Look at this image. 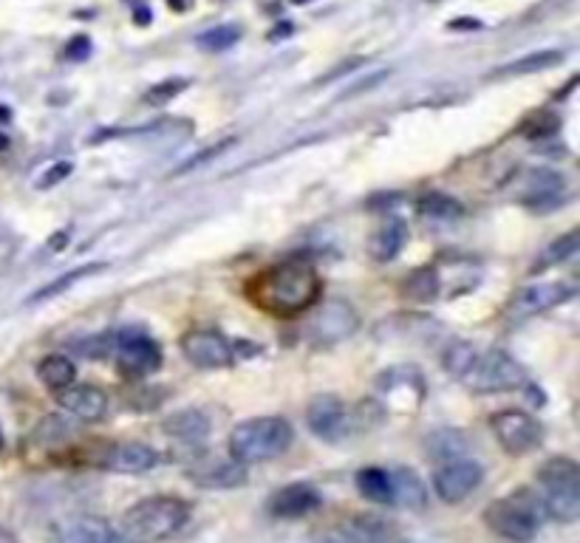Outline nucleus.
<instances>
[{
    "label": "nucleus",
    "instance_id": "bb28decb",
    "mask_svg": "<svg viewBox=\"0 0 580 543\" xmlns=\"http://www.w3.org/2000/svg\"><path fill=\"white\" fill-rule=\"evenodd\" d=\"M402 295L411 297V300H433V297L439 295V278H436V272L433 269H414L405 283H402Z\"/></svg>",
    "mask_w": 580,
    "mask_h": 543
},
{
    "label": "nucleus",
    "instance_id": "c85d7f7f",
    "mask_svg": "<svg viewBox=\"0 0 580 543\" xmlns=\"http://www.w3.org/2000/svg\"><path fill=\"white\" fill-rule=\"evenodd\" d=\"M428 450H431V459L436 461L459 459L464 453V439L456 430H436L428 439Z\"/></svg>",
    "mask_w": 580,
    "mask_h": 543
},
{
    "label": "nucleus",
    "instance_id": "ddd939ff",
    "mask_svg": "<svg viewBox=\"0 0 580 543\" xmlns=\"http://www.w3.org/2000/svg\"><path fill=\"white\" fill-rule=\"evenodd\" d=\"M569 297H572V286H566V283H532V286H524L513 295L510 317L513 320H527V317H535V314L561 306Z\"/></svg>",
    "mask_w": 580,
    "mask_h": 543
},
{
    "label": "nucleus",
    "instance_id": "e433bc0d",
    "mask_svg": "<svg viewBox=\"0 0 580 543\" xmlns=\"http://www.w3.org/2000/svg\"><path fill=\"white\" fill-rule=\"evenodd\" d=\"M68 173H71V165H57L54 170H51L49 176L43 179V187H51V184H57L60 179H66Z\"/></svg>",
    "mask_w": 580,
    "mask_h": 543
},
{
    "label": "nucleus",
    "instance_id": "6ab92c4d",
    "mask_svg": "<svg viewBox=\"0 0 580 543\" xmlns=\"http://www.w3.org/2000/svg\"><path fill=\"white\" fill-rule=\"evenodd\" d=\"M116 532L97 515H74L54 527V543H108Z\"/></svg>",
    "mask_w": 580,
    "mask_h": 543
},
{
    "label": "nucleus",
    "instance_id": "412c9836",
    "mask_svg": "<svg viewBox=\"0 0 580 543\" xmlns=\"http://www.w3.org/2000/svg\"><path fill=\"white\" fill-rule=\"evenodd\" d=\"M388 476H391V504H397L402 510H422L428 504L425 484L411 467H399Z\"/></svg>",
    "mask_w": 580,
    "mask_h": 543
},
{
    "label": "nucleus",
    "instance_id": "ea45409f",
    "mask_svg": "<svg viewBox=\"0 0 580 543\" xmlns=\"http://www.w3.org/2000/svg\"><path fill=\"white\" fill-rule=\"evenodd\" d=\"M136 23H139V26H148V23H150L148 9H136Z\"/></svg>",
    "mask_w": 580,
    "mask_h": 543
},
{
    "label": "nucleus",
    "instance_id": "6e6552de",
    "mask_svg": "<svg viewBox=\"0 0 580 543\" xmlns=\"http://www.w3.org/2000/svg\"><path fill=\"white\" fill-rule=\"evenodd\" d=\"M484 478V467L479 461L467 459V456H459V459L445 461L436 476H433V490L436 495L445 501V504H459L470 493H476Z\"/></svg>",
    "mask_w": 580,
    "mask_h": 543
},
{
    "label": "nucleus",
    "instance_id": "1a4fd4ad",
    "mask_svg": "<svg viewBox=\"0 0 580 543\" xmlns=\"http://www.w3.org/2000/svg\"><path fill=\"white\" fill-rule=\"evenodd\" d=\"M306 425L323 442H343L346 436L354 433V428H351V413L332 394H317L309 402V408H306Z\"/></svg>",
    "mask_w": 580,
    "mask_h": 543
},
{
    "label": "nucleus",
    "instance_id": "423d86ee",
    "mask_svg": "<svg viewBox=\"0 0 580 543\" xmlns=\"http://www.w3.org/2000/svg\"><path fill=\"white\" fill-rule=\"evenodd\" d=\"M484 524L496 532L498 538L513 543H530L538 535V510L524 493L498 498L484 510Z\"/></svg>",
    "mask_w": 580,
    "mask_h": 543
},
{
    "label": "nucleus",
    "instance_id": "79ce46f5",
    "mask_svg": "<svg viewBox=\"0 0 580 543\" xmlns=\"http://www.w3.org/2000/svg\"><path fill=\"white\" fill-rule=\"evenodd\" d=\"M0 119H9V111H6V108H0Z\"/></svg>",
    "mask_w": 580,
    "mask_h": 543
},
{
    "label": "nucleus",
    "instance_id": "c03bdc74",
    "mask_svg": "<svg viewBox=\"0 0 580 543\" xmlns=\"http://www.w3.org/2000/svg\"><path fill=\"white\" fill-rule=\"evenodd\" d=\"M0 450H3V433H0Z\"/></svg>",
    "mask_w": 580,
    "mask_h": 543
},
{
    "label": "nucleus",
    "instance_id": "4be33fe9",
    "mask_svg": "<svg viewBox=\"0 0 580 543\" xmlns=\"http://www.w3.org/2000/svg\"><path fill=\"white\" fill-rule=\"evenodd\" d=\"M165 433L184 445H201L210 436V419H207V413L196 411V408L179 411L165 419Z\"/></svg>",
    "mask_w": 580,
    "mask_h": 543
},
{
    "label": "nucleus",
    "instance_id": "7ed1b4c3",
    "mask_svg": "<svg viewBox=\"0 0 580 543\" xmlns=\"http://www.w3.org/2000/svg\"><path fill=\"white\" fill-rule=\"evenodd\" d=\"M295 442V430L281 416H255L230 433V456L241 464H258L283 456Z\"/></svg>",
    "mask_w": 580,
    "mask_h": 543
},
{
    "label": "nucleus",
    "instance_id": "cd10ccee",
    "mask_svg": "<svg viewBox=\"0 0 580 543\" xmlns=\"http://www.w3.org/2000/svg\"><path fill=\"white\" fill-rule=\"evenodd\" d=\"M476 351H479V348L473 346V343L453 340V343L445 348V354H442V365H445V371H448L450 377L462 379L464 374H467V368H470V362L476 360Z\"/></svg>",
    "mask_w": 580,
    "mask_h": 543
},
{
    "label": "nucleus",
    "instance_id": "72a5a7b5",
    "mask_svg": "<svg viewBox=\"0 0 580 543\" xmlns=\"http://www.w3.org/2000/svg\"><path fill=\"white\" fill-rule=\"evenodd\" d=\"M184 88H187V80H165V83L150 88L148 94H145V102H150V105H162V102L173 99L176 94H182Z\"/></svg>",
    "mask_w": 580,
    "mask_h": 543
},
{
    "label": "nucleus",
    "instance_id": "c756f323",
    "mask_svg": "<svg viewBox=\"0 0 580 543\" xmlns=\"http://www.w3.org/2000/svg\"><path fill=\"white\" fill-rule=\"evenodd\" d=\"M580 247V235L578 232H566L561 235L558 241H552L547 249H544V255H541V261H538V269H544V266H555L566 261V258H572Z\"/></svg>",
    "mask_w": 580,
    "mask_h": 543
},
{
    "label": "nucleus",
    "instance_id": "a878e982",
    "mask_svg": "<svg viewBox=\"0 0 580 543\" xmlns=\"http://www.w3.org/2000/svg\"><path fill=\"white\" fill-rule=\"evenodd\" d=\"M357 490L374 504H391V476L380 467H365L357 473Z\"/></svg>",
    "mask_w": 580,
    "mask_h": 543
},
{
    "label": "nucleus",
    "instance_id": "a19ab883",
    "mask_svg": "<svg viewBox=\"0 0 580 543\" xmlns=\"http://www.w3.org/2000/svg\"><path fill=\"white\" fill-rule=\"evenodd\" d=\"M108 543H142V541H133V538H128V535H125V538H122V535H114Z\"/></svg>",
    "mask_w": 580,
    "mask_h": 543
},
{
    "label": "nucleus",
    "instance_id": "dca6fc26",
    "mask_svg": "<svg viewBox=\"0 0 580 543\" xmlns=\"http://www.w3.org/2000/svg\"><path fill=\"white\" fill-rule=\"evenodd\" d=\"M323 504V495L315 484L309 481H295V484H286L283 490L272 495L269 501V512L275 518H303V515H312Z\"/></svg>",
    "mask_w": 580,
    "mask_h": 543
},
{
    "label": "nucleus",
    "instance_id": "39448f33",
    "mask_svg": "<svg viewBox=\"0 0 580 543\" xmlns=\"http://www.w3.org/2000/svg\"><path fill=\"white\" fill-rule=\"evenodd\" d=\"M459 382H464L476 394H501V391L524 388L527 385V371L507 351L490 348L484 354L476 351V360L470 362L467 374Z\"/></svg>",
    "mask_w": 580,
    "mask_h": 543
},
{
    "label": "nucleus",
    "instance_id": "2f4dec72",
    "mask_svg": "<svg viewBox=\"0 0 580 543\" xmlns=\"http://www.w3.org/2000/svg\"><path fill=\"white\" fill-rule=\"evenodd\" d=\"M97 269H102V264L83 266V269H71V272H66L63 278H57L54 283H49V286H43L40 292H34L32 300H49V297H54V295H63V292H68L77 280L88 278V275H91V272H97Z\"/></svg>",
    "mask_w": 580,
    "mask_h": 543
},
{
    "label": "nucleus",
    "instance_id": "0eeeda50",
    "mask_svg": "<svg viewBox=\"0 0 580 543\" xmlns=\"http://www.w3.org/2000/svg\"><path fill=\"white\" fill-rule=\"evenodd\" d=\"M490 428L496 433L498 445L504 447V453H510V456H527L544 439L541 422L524 411H498L490 419Z\"/></svg>",
    "mask_w": 580,
    "mask_h": 543
},
{
    "label": "nucleus",
    "instance_id": "c9c22d12",
    "mask_svg": "<svg viewBox=\"0 0 580 543\" xmlns=\"http://www.w3.org/2000/svg\"><path fill=\"white\" fill-rule=\"evenodd\" d=\"M91 54V37H74L71 43H68L66 57L68 60H85Z\"/></svg>",
    "mask_w": 580,
    "mask_h": 543
},
{
    "label": "nucleus",
    "instance_id": "b1692460",
    "mask_svg": "<svg viewBox=\"0 0 580 543\" xmlns=\"http://www.w3.org/2000/svg\"><path fill=\"white\" fill-rule=\"evenodd\" d=\"M564 51H535L527 54L521 60H515L510 66H501L493 77H521V74H535V71H549V68L561 66L564 63Z\"/></svg>",
    "mask_w": 580,
    "mask_h": 543
},
{
    "label": "nucleus",
    "instance_id": "f03ea898",
    "mask_svg": "<svg viewBox=\"0 0 580 543\" xmlns=\"http://www.w3.org/2000/svg\"><path fill=\"white\" fill-rule=\"evenodd\" d=\"M190 518V507L182 498L173 495H153V498H142L122 515V527L125 535L133 541L142 543H159L173 538L179 529L187 524Z\"/></svg>",
    "mask_w": 580,
    "mask_h": 543
},
{
    "label": "nucleus",
    "instance_id": "9d476101",
    "mask_svg": "<svg viewBox=\"0 0 580 543\" xmlns=\"http://www.w3.org/2000/svg\"><path fill=\"white\" fill-rule=\"evenodd\" d=\"M360 329V317L357 309L343 300V297H334L326 300L320 309H317L315 320H312V337L323 346H334V343H343L348 340L354 331Z\"/></svg>",
    "mask_w": 580,
    "mask_h": 543
},
{
    "label": "nucleus",
    "instance_id": "f8f14e48",
    "mask_svg": "<svg viewBox=\"0 0 580 543\" xmlns=\"http://www.w3.org/2000/svg\"><path fill=\"white\" fill-rule=\"evenodd\" d=\"M187 478L201 490H235L247 484V464L235 461L232 456L230 459L204 456L187 470Z\"/></svg>",
    "mask_w": 580,
    "mask_h": 543
},
{
    "label": "nucleus",
    "instance_id": "f3484780",
    "mask_svg": "<svg viewBox=\"0 0 580 543\" xmlns=\"http://www.w3.org/2000/svg\"><path fill=\"white\" fill-rule=\"evenodd\" d=\"M391 541V527L382 518H348L340 527L326 529L323 535H317L312 543H388Z\"/></svg>",
    "mask_w": 580,
    "mask_h": 543
},
{
    "label": "nucleus",
    "instance_id": "2eb2a0df",
    "mask_svg": "<svg viewBox=\"0 0 580 543\" xmlns=\"http://www.w3.org/2000/svg\"><path fill=\"white\" fill-rule=\"evenodd\" d=\"M57 402H60V408L68 413V416H74V419H80V422H100L105 419V413H108V396L102 388L97 385H66L63 391H57Z\"/></svg>",
    "mask_w": 580,
    "mask_h": 543
},
{
    "label": "nucleus",
    "instance_id": "f257e3e1",
    "mask_svg": "<svg viewBox=\"0 0 580 543\" xmlns=\"http://www.w3.org/2000/svg\"><path fill=\"white\" fill-rule=\"evenodd\" d=\"M320 289L323 283L312 266L286 261L258 275L252 283V300L272 317H298L315 306Z\"/></svg>",
    "mask_w": 580,
    "mask_h": 543
},
{
    "label": "nucleus",
    "instance_id": "9b49d317",
    "mask_svg": "<svg viewBox=\"0 0 580 543\" xmlns=\"http://www.w3.org/2000/svg\"><path fill=\"white\" fill-rule=\"evenodd\" d=\"M182 354L187 362H193L196 368H207V371L232 365L230 340L213 329L187 331L182 337Z\"/></svg>",
    "mask_w": 580,
    "mask_h": 543
},
{
    "label": "nucleus",
    "instance_id": "393cba45",
    "mask_svg": "<svg viewBox=\"0 0 580 543\" xmlns=\"http://www.w3.org/2000/svg\"><path fill=\"white\" fill-rule=\"evenodd\" d=\"M37 377L43 379V385H49L51 391H63L66 385L74 382L77 368L63 354H49L46 360H40V365H37Z\"/></svg>",
    "mask_w": 580,
    "mask_h": 543
},
{
    "label": "nucleus",
    "instance_id": "473e14b6",
    "mask_svg": "<svg viewBox=\"0 0 580 543\" xmlns=\"http://www.w3.org/2000/svg\"><path fill=\"white\" fill-rule=\"evenodd\" d=\"M425 215H433V218H456V215H462V207H459V201H453L448 196H439V193H433L422 201V207H419Z\"/></svg>",
    "mask_w": 580,
    "mask_h": 543
},
{
    "label": "nucleus",
    "instance_id": "20e7f679",
    "mask_svg": "<svg viewBox=\"0 0 580 543\" xmlns=\"http://www.w3.org/2000/svg\"><path fill=\"white\" fill-rule=\"evenodd\" d=\"M538 481L544 490V512L552 521L572 524L580 518V464L566 456L549 459L538 470Z\"/></svg>",
    "mask_w": 580,
    "mask_h": 543
},
{
    "label": "nucleus",
    "instance_id": "5701e85b",
    "mask_svg": "<svg viewBox=\"0 0 580 543\" xmlns=\"http://www.w3.org/2000/svg\"><path fill=\"white\" fill-rule=\"evenodd\" d=\"M405 241H408V227H405V221H385L377 235L371 238V255L382 261V264H388V261H394L402 247H405Z\"/></svg>",
    "mask_w": 580,
    "mask_h": 543
},
{
    "label": "nucleus",
    "instance_id": "58836bf2",
    "mask_svg": "<svg viewBox=\"0 0 580 543\" xmlns=\"http://www.w3.org/2000/svg\"><path fill=\"white\" fill-rule=\"evenodd\" d=\"M0 543H17L15 532H12V529L0 527Z\"/></svg>",
    "mask_w": 580,
    "mask_h": 543
},
{
    "label": "nucleus",
    "instance_id": "7c9ffc66",
    "mask_svg": "<svg viewBox=\"0 0 580 543\" xmlns=\"http://www.w3.org/2000/svg\"><path fill=\"white\" fill-rule=\"evenodd\" d=\"M238 40H241V29L232 26V23H224V26H216V29H210V32L199 34L196 43H199L204 51H227L232 49Z\"/></svg>",
    "mask_w": 580,
    "mask_h": 543
},
{
    "label": "nucleus",
    "instance_id": "37998d69",
    "mask_svg": "<svg viewBox=\"0 0 580 543\" xmlns=\"http://www.w3.org/2000/svg\"><path fill=\"white\" fill-rule=\"evenodd\" d=\"M292 3H298V6H300V3H309V0H292Z\"/></svg>",
    "mask_w": 580,
    "mask_h": 543
},
{
    "label": "nucleus",
    "instance_id": "a211bd4d",
    "mask_svg": "<svg viewBox=\"0 0 580 543\" xmlns=\"http://www.w3.org/2000/svg\"><path fill=\"white\" fill-rule=\"evenodd\" d=\"M100 464L111 473H148L159 464V453L150 445H142V442H119V445H111L105 453H102Z\"/></svg>",
    "mask_w": 580,
    "mask_h": 543
},
{
    "label": "nucleus",
    "instance_id": "aec40b11",
    "mask_svg": "<svg viewBox=\"0 0 580 543\" xmlns=\"http://www.w3.org/2000/svg\"><path fill=\"white\" fill-rule=\"evenodd\" d=\"M564 193V176H558L552 170H532L530 181H527V193L521 196V201L532 210H552V207H561Z\"/></svg>",
    "mask_w": 580,
    "mask_h": 543
},
{
    "label": "nucleus",
    "instance_id": "f704fd0d",
    "mask_svg": "<svg viewBox=\"0 0 580 543\" xmlns=\"http://www.w3.org/2000/svg\"><path fill=\"white\" fill-rule=\"evenodd\" d=\"M43 425H46V428H54V430L37 428V436H40V439H49V442H63V439H68V436L74 433V425H71L68 419H63V416H49Z\"/></svg>",
    "mask_w": 580,
    "mask_h": 543
},
{
    "label": "nucleus",
    "instance_id": "4468645a",
    "mask_svg": "<svg viewBox=\"0 0 580 543\" xmlns=\"http://www.w3.org/2000/svg\"><path fill=\"white\" fill-rule=\"evenodd\" d=\"M116 360L133 377H148L162 365V351L145 334H125L116 340Z\"/></svg>",
    "mask_w": 580,
    "mask_h": 543
},
{
    "label": "nucleus",
    "instance_id": "4c0bfd02",
    "mask_svg": "<svg viewBox=\"0 0 580 543\" xmlns=\"http://www.w3.org/2000/svg\"><path fill=\"white\" fill-rule=\"evenodd\" d=\"M450 29H456V32H459V29H481V23L476 17H459V20L450 23Z\"/></svg>",
    "mask_w": 580,
    "mask_h": 543
}]
</instances>
